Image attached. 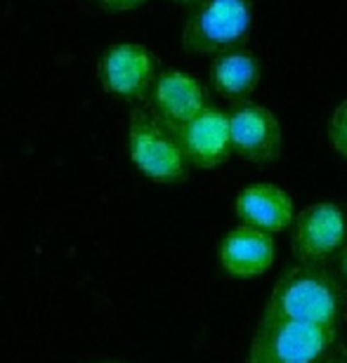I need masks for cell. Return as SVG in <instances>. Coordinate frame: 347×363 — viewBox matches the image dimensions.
I'll return each instance as SVG.
<instances>
[{
    "instance_id": "1",
    "label": "cell",
    "mask_w": 347,
    "mask_h": 363,
    "mask_svg": "<svg viewBox=\"0 0 347 363\" xmlns=\"http://www.w3.org/2000/svg\"><path fill=\"white\" fill-rule=\"evenodd\" d=\"M347 316V288L329 264L295 262L281 272L260 318L336 328Z\"/></svg>"
},
{
    "instance_id": "2",
    "label": "cell",
    "mask_w": 347,
    "mask_h": 363,
    "mask_svg": "<svg viewBox=\"0 0 347 363\" xmlns=\"http://www.w3.org/2000/svg\"><path fill=\"white\" fill-rule=\"evenodd\" d=\"M255 0H197L184 17L180 43L192 57L248 45Z\"/></svg>"
},
{
    "instance_id": "3",
    "label": "cell",
    "mask_w": 347,
    "mask_h": 363,
    "mask_svg": "<svg viewBox=\"0 0 347 363\" xmlns=\"http://www.w3.org/2000/svg\"><path fill=\"white\" fill-rule=\"evenodd\" d=\"M130 163L154 184H184L192 168L180 147L175 130L156 118L149 108L133 106L128 113Z\"/></svg>"
},
{
    "instance_id": "4",
    "label": "cell",
    "mask_w": 347,
    "mask_h": 363,
    "mask_svg": "<svg viewBox=\"0 0 347 363\" xmlns=\"http://www.w3.org/2000/svg\"><path fill=\"white\" fill-rule=\"evenodd\" d=\"M341 340V330L321 325L260 318L246 363H312Z\"/></svg>"
},
{
    "instance_id": "5",
    "label": "cell",
    "mask_w": 347,
    "mask_h": 363,
    "mask_svg": "<svg viewBox=\"0 0 347 363\" xmlns=\"http://www.w3.org/2000/svg\"><path fill=\"white\" fill-rule=\"evenodd\" d=\"M161 60L142 43H111L97 57L95 76L99 88L121 101H147Z\"/></svg>"
},
{
    "instance_id": "6",
    "label": "cell",
    "mask_w": 347,
    "mask_h": 363,
    "mask_svg": "<svg viewBox=\"0 0 347 363\" xmlns=\"http://www.w3.org/2000/svg\"><path fill=\"white\" fill-rule=\"evenodd\" d=\"M288 229L293 257L305 264H329L347 241V217L336 201H316L302 208Z\"/></svg>"
},
{
    "instance_id": "7",
    "label": "cell",
    "mask_w": 347,
    "mask_h": 363,
    "mask_svg": "<svg viewBox=\"0 0 347 363\" xmlns=\"http://www.w3.org/2000/svg\"><path fill=\"white\" fill-rule=\"evenodd\" d=\"M231 154L255 165H270L284 154V128L279 116L255 99L231 101L227 108Z\"/></svg>"
},
{
    "instance_id": "8",
    "label": "cell",
    "mask_w": 347,
    "mask_h": 363,
    "mask_svg": "<svg viewBox=\"0 0 347 363\" xmlns=\"http://www.w3.org/2000/svg\"><path fill=\"white\" fill-rule=\"evenodd\" d=\"M211 104V90L197 76L175 67H161L147 97V108L168 128H180Z\"/></svg>"
},
{
    "instance_id": "9",
    "label": "cell",
    "mask_w": 347,
    "mask_h": 363,
    "mask_svg": "<svg viewBox=\"0 0 347 363\" xmlns=\"http://www.w3.org/2000/svg\"><path fill=\"white\" fill-rule=\"evenodd\" d=\"M172 130H175V137L180 147H182V154L187 163H189V168L215 170L229 163V158L234 156L231 154L227 111L215 104L206 106L192 121Z\"/></svg>"
},
{
    "instance_id": "10",
    "label": "cell",
    "mask_w": 347,
    "mask_h": 363,
    "mask_svg": "<svg viewBox=\"0 0 347 363\" xmlns=\"http://www.w3.org/2000/svg\"><path fill=\"white\" fill-rule=\"evenodd\" d=\"M218 259L222 272L231 279H255V276L270 272V267L277 259V238L260 229L238 224L220 238Z\"/></svg>"
},
{
    "instance_id": "11",
    "label": "cell",
    "mask_w": 347,
    "mask_h": 363,
    "mask_svg": "<svg viewBox=\"0 0 347 363\" xmlns=\"http://www.w3.org/2000/svg\"><path fill=\"white\" fill-rule=\"evenodd\" d=\"M234 213L246 227L260 229L265 234H281L291 227L295 217L293 196L284 186L272 182L243 186L234 199Z\"/></svg>"
},
{
    "instance_id": "12",
    "label": "cell",
    "mask_w": 347,
    "mask_h": 363,
    "mask_svg": "<svg viewBox=\"0 0 347 363\" xmlns=\"http://www.w3.org/2000/svg\"><path fill=\"white\" fill-rule=\"evenodd\" d=\"M260 81H263V62L253 50H248V45L213 55L208 67L211 90L227 101L250 99Z\"/></svg>"
},
{
    "instance_id": "13",
    "label": "cell",
    "mask_w": 347,
    "mask_h": 363,
    "mask_svg": "<svg viewBox=\"0 0 347 363\" xmlns=\"http://www.w3.org/2000/svg\"><path fill=\"white\" fill-rule=\"evenodd\" d=\"M326 137L336 154L343 156L347 161V99H343L341 104L334 108V113L329 116Z\"/></svg>"
},
{
    "instance_id": "14",
    "label": "cell",
    "mask_w": 347,
    "mask_h": 363,
    "mask_svg": "<svg viewBox=\"0 0 347 363\" xmlns=\"http://www.w3.org/2000/svg\"><path fill=\"white\" fill-rule=\"evenodd\" d=\"M149 0H97V5L109 14H123V12H133L137 7L147 5Z\"/></svg>"
},
{
    "instance_id": "15",
    "label": "cell",
    "mask_w": 347,
    "mask_h": 363,
    "mask_svg": "<svg viewBox=\"0 0 347 363\" xmlns=\"http://www.w3.org/2000/svg\"><path fill=\"white\" fill-rule=\"evenodd\" d=\"M312 363H347V342L338 340L334 347H329V350Z\"/></svg>"
},
{
    "instance_id": "16",
    "label": "cell",
    "mask_w": 347,
    "mask_h": 363,
    "mask_svg": "<svg viewBox=\"0 0 347 363\" xmlns=\"http://www.w3.org/2000/svg\"><path fill=\"white\" fill-rule=\"evenodd\" d=\"M336 259H338V272H341V281L345 283V288H347V241L341 248V252H338Z\"/></svg>"
},
{
    "instance_id": "17",
    "label": "cell",
    "mask_w": 347,
    "mask_h": 363,
    "mask_svg": "<svg viewBox=\"0 0 347 363\" xmlns=\"http://www.w3.org/2000/svg\"><path fill=\"white\" fill-rule=\"evenodd\" d=\"M168 3H175V5H187V7H189V5L197 3V0H168Z\"/></svg>"
},
{
    "instance_id": "18",
    "label": "cell",
    "mask_w": 347,
    "mask_h": 363,
    "mask_svg": "<svg viewBox=\"0 0 347 363\" xmlns=\"http://www.w3.org/2000/svg\"><path fill=\"white\" fill-rule=\"evenodd\" d=\"M102 363H123V361H102Z\"/></svg>"
}]
</instances>
